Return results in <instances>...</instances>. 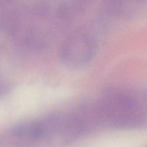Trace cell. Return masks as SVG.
Here are the masks:
<instances>
[{"label":"cell","instance_id":"6da1fadb","mask_svg":"<svg viewBox=\"0 0 147 147\" xmlns=\"http://www.w3.org/2000/svg\"><path fill=\"white\" fill-rule=\"evenodd\" d=\"M98 42L96 34L90 28L78 27L63 40L60 49V58L67 67L81 68L88 64L94 56Z\"/></svg>","mask_w":147,"mask_h":147},{"label":"cell","instance_id":"7a4b0ae2","mask_svg":"<svg viewBox=\"0 0 147 147\" xmlns=\"http://www.w3.org/2000/svg\"><path fill=\"white\" fill-rule=\"evenodd\" d=\"M142 5V0H125L111 1L107 6L111 15L126 19L137 13Z\"/></svg>","mask_w":147,"mask_h":147}]
</instances>
